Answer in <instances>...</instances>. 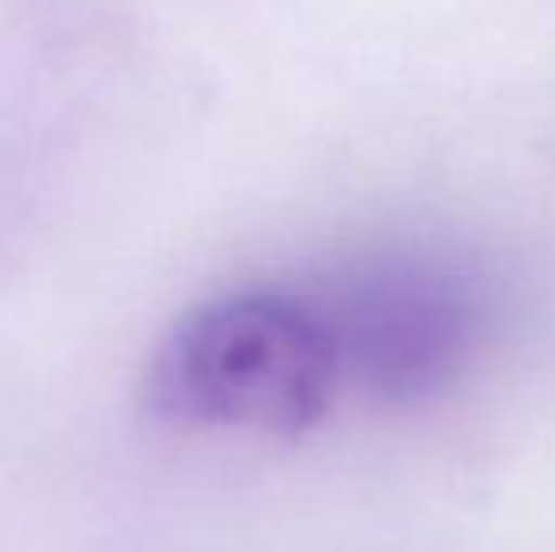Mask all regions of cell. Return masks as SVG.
Returning a JSON list of instances; mask_svg holds the SVG:
<instances>
[{
  "instance_id": "1",
  "label": "cell",
  "mask_w": 555,
  "mask_h": 552,
  "mask_svg": "<svg viewBox=\"0 0 555 552\" xmlns=\"http://www.w3.org/2000/svg\"><path fill=\"white\" fill-rule=\"evenodd\" d=\"M340 383V348L318 303L234 292L170 325L147 368V401L182 424L302 435Z\"/></svg>"
},
{
  "instance_id": "2",
  "label": "cell",
  "mask_w": 555,
  "mask_h": 552,
  "mask_svg": "<svg viewBox=\"0 0 555 552\" xmlns=\"http://www.w3.org/2000/svg\"><path fill=\"white\" fill-rule=\"evenodd\" d=\"M318 307L340 348L344 378L393 406L442 390L483 322L473 280L427 258L371 261Z\"/></svg>"
}]
</instances>
